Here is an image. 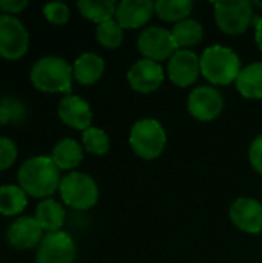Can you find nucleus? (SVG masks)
Instances as JSON below:
<instances>
[{"label": "nucleus", "instance_id": "obj_30", "mask_svg": "<svg viewBox=\"0 0 262 263\" xmlns=\"http://www.w3.org/2000/svg\"><path fill=\"white\" fill-rule=\"evenodd\" d=\"M249 160L253 170L262 176V134H259L249 148Z\"/></svg>", "mask_w": 262, "mask_h": 263}, {"label": "nucleus", "instance_id": "obj_32", "mask_svg": "<svg viewBox=\"0 0 262 263\" xmlns=\"http://www.w3.org/2000/svg\"><path fill=\"white\" fill-rule=\"evenodd\" d=\"M255 40H256L258 48L262 51V18L261 20H258V23H256V29H255Z\"/></svg>", "mask_w": 262, "mask_h": 263}, {"label": "nucleus", "instance_id": "obj_1", "mask_svg": "<svg viewBox=\"0 0 262 263\" xmlns=\"http://www.w3.org/2000/svg\"><path fill=\"white\" fill-rule=\"evenodd\" d=\"M17 182L28 197L43 200L59 191L62 176L51 156H34L20 165Z\"/></svg>", "mask_w": 262, "mask_h": 263}, {"label": "nucleus", "instance_id": "obj_26", "mask_svg": "<svg viewBox=\"0 0 262 263\" xmlns=\"http://www.w3.org/2000/svg\"><path fill=\"white\" fill-rule=\"evenodd\" d=\"M82 146L93 156H103L110 149V136L96 126H90L82 133Z\"/></svg>", "mask_w": 262, "mask_h": 263}, {"label": "nucleus", "instance_id": "obj_29", "mask_svg": "<svg viewBox=\"0 0 262 263\" xmlns=\"http://www.w3.org/2000/svg\"><path fill=\"white\" fill-rule=\"evenodd\" d=\"M19 156L17 145L12 139L0 136V173L9 170Z\"/></svg>", "mask_w": 262, "mask_h": 263}, {"label": "nucleus", "instance_id": "obj_20", "mask_svg": "<svg viewBox=\"0 0 262 263\" xmlns=\"http://www.w3.org/2000/svg\"><path fill=\"white\" fill-rule=\"evenodd\" d=\"M236 89L252 100H262V62H253L242 68L236 79Z\"/></svg>", "mask_w": 262, "mask_h": 263}, {"label": "nucleus", "instance_id": "obj_2", "mask_svg": "<svg viewBox=\"0 0 262 263\" xmlns=\"http://www.w3.org/2000/svg\"><path fill=\"white\" fill-rule=\"evenodd\" d=\"M29 80L37 91L46 94H71L73 65L59 55H45L34 62L29 71Z\"/></svg>", "mask_w": 262, "mask_h": 263}, {"label": "nucleus", "instance_id": "obj_9", "mask_svg": "<svg viewBox=\"0 0 262 263\" xmlns=\"http://www.w3.org/2000/svg\"><path fill=\"white\" fill-rule=\"evenodd\" d=\"M76 243L66 231L46 233L37 247L36 263H74Z\"/></svg>", "mask_w": 262, "mask_h": 263}, {"label": "nucleus", "instance_id": "obj_16", "mask_svg": "<svg viewBox=\"0 0 262 263\" xmlns=\"http://www.w3.org/2000/svg\"><path fill=\"white\" fill-rule=\"evenodd\" d=\"M154 14V3L150 0H122L117 3L114 20L124 29L145 26Z\"/></svg>", "mask_w": 262, "mask_h": 263}, {"label": "nucleus", "instance_id": "obj_21", "mask_svg": "<svg viewBox=\"0 0 262 263\" xmlns=\"http://www.w3.org/2000/svg\"><path fill=\"white\" fill-rule=\"evenodd\" d=\"M28 205V196L19 185H2L0 186V214L6 217L19 216Z\"/></svg>", "mask_w": 262, "mask_h": 263}, {"label": "nucleus", "instance_id": "obj_4", "mask_svg": "<svg viewBox=\"0 0 262 263\" xmlns=\"http://www.w3.org/2000/svg\"><path fill=\"white\" fill-rule=\"evenodd\" d=\"M167 145V133L156 119H141L130 131V146L136 156L144 160L158 159Z\"/></svg>", "mask_w": 262, "mask_h": 263}, {"label": "nucleus", "instance_id": "obj_23", "mask_svg": "<svg viewBox=\"0 0 262 263\" xmlns=\"http://www.w3.org/2000/svg\"><path fill=\"white\" fill-rule=\"evenodd\" d=\"M171 34H173V40H174L178 49H188L202 40L204 28L198 20L188 17L185 20L178 22L173 26Z\"/></svg>", "mask_w": 262, "mask_h": 263}, {"label": "nucleus", "instance_id": "obj_25", "mask_svg": "<svg viewBox=\"0 0 262 263\" xmlns=\"http://www.w3.org/2000/svg\"><path fill=\"white\" fill-rule=\"evenodd\" d=\"M193 9L191 0H158L154 2V14L164 22L178 23L188 18Z\"/></svg>", "mask_w": 262, "mask_h": 263}, {"label": "nucleus", "instance_id": "obj_8", "mask_svg": "<svg viewBox=\"0 0 262 263\" xmlns=\"http://www.w3.org/2000/svg\"><path fill=\"white\" fill-rule=\"evenodd\" d=\"M137 48L144 59L153 62L170 60V57L178 51L170 29L162 26H148L137 37Z\"/></svg>", "mask_w": 262, "mask_h": 263}, {"label": "nucleus", "instance_id": "obj_6", "mask_svg": "<svg viewBox=\"0 0 262 263\" xmlns=\"http://www.w3.org/2000/svg\"><path fill=\"white\" fill-rule=\"evenodd\" d=\"M29 48V32L15 15L0 14V57L9 62L22 59Z\"/></svg>", "mask_w": 262, "mask_h": 263}, {"label": "nucleus", "instance_id": "obj_15", "mask_svg": "<svg viewBox=\"0 0 262 263\" xmlns=\"http://www.w3.org/2000/svg\"><path fill=\"white\" fill-rule=\"evenodd\" d=\"M57 116L63 125L82 133L93 123V111L90 103L80 96L74 94H68L60 99L57 105Z\"/></svg>", "mask_w": 262, "mask_h": 263}, {"label": "nucleus", "instance_id": "obj_10", "mask_svg": "<svg viewBox=\"0 0 262 263\" xmlns=\"http://www.w3.org/2000/svg\"><path fill=\"white\" fill-rule=\"evenodd\" d=\"M187 108L196 120L210 122L224 111V97L215 86L202 85L190 92Z\"/></svg>", "mask_w": 262, "mask_h": 263}, {"label": "nucleus", "instance_id": "obj_17", "mask_svg": "<svg viewBox=\"0 0 262 263\" xmlns=\"http://www.w3.org/2000/svg\"><path fill=\"white\" fill-rule=\"evenodd\" d=\"M103 72H105V62L96 52H83L73 63L74 80L85 86L99 82Z\"/></svg>", "mask_w": 262, "mask_h": 263}, {"label": "nucleus", "instance_id": "obj_22", "mask_svg": "<svg viewBox=\"0 0 262 263\" xmlns=\"http://www.w3.org/2000/svg\"><path fill=\"white\" fill-rule=\"evenodd\" d=\"M26 103L12 94L0 97V125L2 126H22L26 122Z\"/></svg>", "mask_w": 262, "mask_h": 263}, {"label": "nucleus", "instance_id": "obj_13", "mask_svg": "<svg viewBox=\"0 0 262 263\" xmlns=\"http://www.w3.org/2000/svg\"><path fill=\"white\" fill-rule=\"evenodd\" d=\"M164 79L165 71L162 65L148 59H141L134 62L127 72V80L130 86L141 94H150L159 89Z\"/></svg>", "mask_w": 262, "mask_h": 263}, {"label": "nucleus", "instance_id": "obj_27", "mask_svg": "<svg viewBox=\"0 0 262 263\" xmlns=\"http://www.w3.org/2000/svg\"><path fill=\"white\" fill-rule=\"evenodd\" d=\"M97 42L107 49H116L124 42V28L113 18L105 23L97 25L96 28Z\"/></svg>", "mask_w": 262, "mask_h": 263}, {"label": "nucleus", "instance_id": "obj_28", "mask_svg": "<svg viewBox=\"0 0 262 263\" xmlns=\"http://www.w3.org/2000/svg\"><path fill=\"white\" fill-rule=\"evenodd\" d=\"M45 18L53 25H65L69 20V6L63 2H49L43 6Z\"/></svg>", "mask_w": 262, "mask_h": 263}, {"label": "nucleus", "instance_id": "obj_14", "mask_svg": "<svg viewBox=\"0 0 262 263\" xmlns=\"http://www.w3.org/2000/svg\"><path fill=\"white\" fill-rule=\"evenodd\" d=\"M230 220L232 223L247 233L259 234L262 233V203L255 197H239L230 206Z\"/></svg>", "mask_w": 262, "mask_h": 263}, {"label": "nucleus", "instance_id": "obj_5", "mask_svg": "<svg viewBox=\"0 0 262 263\" xmlns=\"http://www.w3.org/2000/svg\"><path fill=\"white\" fill-rule=\"evenodd\" d=\"M59 194L66 206L77 211H86L97 203L99 186L90 174L71 171L62 177Z\"/></svg>", "mask_w": 262, "mask_h": 263}, {"label": "nucleus", "instance_id": "obj_19", "mask_svg": "<svg viewBox=\"0 0 262 263\" xmlns=\"http://www.w3.org/2000/svg\"><path fill=\"white\" fill-rule=\"evenodd\" d=\"M51 159L60 171H73L83 160V146L74 139H62L54 145Z\"/></svg>", "mask_w": 262, "mask_h": 263}, {"label": "nucleus", "instance_id": "obj_31", "mask_svg": "<svg viewBox=\"0 0 262 263\" xmlns=\"http://www.w3.org/2000/svg\"><path fill=\"white\" fill-rule=\"evenodd\" d=\"M26 0H0V14L17 15L28 8Z\"/></svg>", "mask_w": 262, "mask_h": 263}, {"label": "nucleus", "instance_id": "obj_11", "mask_svg": "<svg viewBox=\"0 0 262 263\" xmlns=\"http://www.w3.org/2000/svg\"><path fill=\"white\" fill-rule=\"evenodd\" d=\"M45 236V231L34 216H20L6 230V242L15 251H29L37 248Z\"/></svg>", "mask_w": 262, "mask_h": 263}, {"label": "nucleus", "instance_id": "obj_12", "mask_svg": "<svg viewBox=\"0 0 262 263\" xmlns=\"http://www.w3.org/2000/svg\"><path fill=\"white\" fill-rule=\"evenodd\" d=\"M167 72L176 86H191L201 74V57L191 49H178L168 60Z\"/></svg>", "mask_w": 262, "mask_h": 263}, {"label": "nucleus", "instance_id": "obj_24", "mask_svg": "<svg viewBox=\"0 0 262 263\" xmlns=\"http://www.w3.org/2000/svg\"><path fill=\"white\" fill-rule=\"evenodd\" d=\"M117 3L113 0H80L77 2V9L82 17L94 22L97 25L113 20L116 15Z\"/></svg>", "mask_w": 262, "mask_h": 263}, {"label": "nucleus", "instance_id": "obj_3", "mask_svg": "<svg viewBox=\"0 0 262 263\" xmlns=\"http://www.w3.org/2000/svg\"><path fill=\"white\" fill-rule=\"evenodd\" d=\"M241 71V59L230 46L212 45L201 54V74L212 85H230L236 82Z\"/></svg>", "mask_w": 262, "mask_h": 263}, {"label": "nucleus", "instance_id": "obj_18", "mask_svg": "<svg viewBox=\"0 0 262 263\" xmlns=\"http://www.w3.org/2000/svg\"><path fill=\"white\" fill-rule=\"evenodd\" d=\"M34 219L39 222L42 230L46 233H57L62 231V227L66 219V213L63 210V205L57 202L56 199H43L36 208Z\"/></svg>", "mask_w": 262, "mask_h": 263}, {"label": "nucleus", "instance_id": "obj_7", "mask_svg": "<svg viewBox=\"0 0 262 263\" xmlns=\"http://www.w3.org/2000/svg\"><path fill=\"white\" fill-rule=\"evenodd\" d=\"M215 20L218 28L230 35H238L246 32L253 18V6L246 0L232 2H216L215 5Z\"/></svg>", "mask_w": 262, "mask_h": 263}]
</instances>
